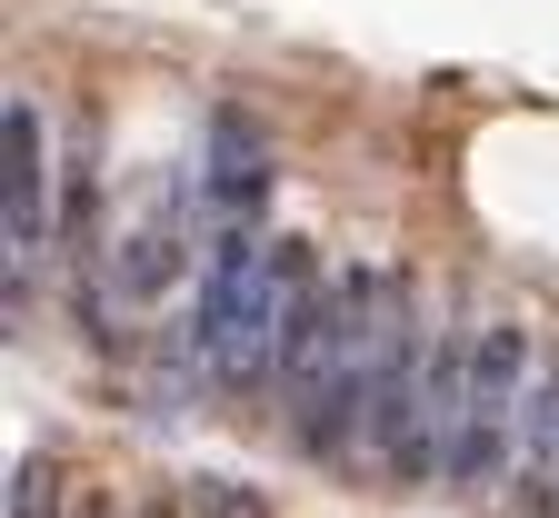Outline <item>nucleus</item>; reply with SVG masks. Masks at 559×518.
Segmentation results:
<instances>
[{
  "mask_svg": "<svg viewBox=\"0 0 559 518\" xmlns=\"http://www.w3.org/2000/svg\"><path fill=\"white\" fill-rule=\"evenodd\" d=\"M50 180H60V170H50L40 110H31V100H0V240H11V300H21V269L50 250V209H60Z\"/></svg>",
  "mask_w": 559,
  "mask_h": 518,
  "instance_id": "obj_1",
  "label": "nucleus"
},
{
  "mask_svg": "<svg viewBox=\"0 0 559 518\" xmlns=\"http://www.w3.org/2000/svg\"><path fill=\"white\" fill-rule=\"evenodd\" d=\"M100 279L120 289V310H160L170 289L190 279V230H180L170 190H160V200H151V209H140L130 230H120V250H110V269H100Z\"/></svg>",
  "mask_w": 559,
  "mask_h": 518,
  "instance_id": "obj_2",
  "label": "nucleus"
},
{
  "mask_svg": "<svg viewBox=\"0 0 559 518\" xmlns=\"http://www.w3.org/2000/svg\"><path fill=\"white\" fill-rule=\"evenodd\" d=\"M210 200H221L230 230H250V209L270 200V150L250 140V120H240V110L210 120Z\"/></svg>",
  "mask_w": 559,
  "mask_h": 518,
  "instance_id": "obj_3",
  "label": "nucleus"
},
{
  "mask_svg": "<svg viewBox=\"0 0 559 518\" xmlns=\"http://www.w3.org/2000/svg\"><path fill=\"white\" fill-rule=\"evenodd\" d=\"M50 250H60L70 269H81V279H91V269H110V260H100V180H91V150H81V160L60 170V209H50Z\"/></svg>",
  "mask_w": 559,
  "mask_h": 518,
  "instance_id": "obj_4",
  "label": "nucleus"
},
{
  "mask_svg": "<svg viewBox=\"0 0 559 518\" xmlns=\"http://www.w3.org/2000/svg\"><path fill=\"white\" fill-rule=\"evenodd\" d=\"M520 449H530V479H549L559 489V359L530 380V399H520Z\"/></svg>",
  "mask_w": 559,
  "mask_h": 518,
  "instance_id": "obj_5",
  "label": "nucleus"
},
{
  "mask_svg": "<svg viewBox=\"0 0 559 518\" xmlns=\"http://www.w3.org/2000/svg\"><path fill=\"white\" fill-rule=\"evenodd\" d=\"M81 508V489H70V469L50 459V449H31L21 469H11V518H70Z\"/></svg>",
  "mask_w": 559,
  "mask_h": 518,
  "instance_id": "obj_6",
  "label": "nucleus"
},
{
  "mask_svg": "<svg viewBox=\"0 0 559 518\" xmlns=\"http://www.w3.org/2000/svg\"><path fill=\"white\" fill-rule=\"evenodd\" d=\"M200 518H270V498L240 479H200Z\"/></svg>",
  "mask_w": 559,
  "mask_h": 518,
  "instance_id": "obj_7",
  "label": "nucleus"
},
{
  "mask_svg": "<svg viewBox=\"0 0 559 518\" xmlns=\"http://www.w3.org/2000/svg\"><path fill=\"white\" fill-rule=\"evenodd\" d=\"M130 518H190V498L160 479V489H140V498H130Z\"/></svg>",
  "mask_w": 559,
  "mask_h": 518,
  "instance_id": "obj_8",
  "label": "nucleus"
},
{
  "mask_svg": "<svg viewBox=\"0 0 559 518\" xmlns=\"http://www.w3.org/2000/svg\"><path fill=\"white\" fill-rule=\"evenodd\" d=\"M70 518H130V498H120V489H81V508H70Z\"/></svg>",
  "mask_w": 559,
  "mask_h": 518,
  "instance_id": "obj_9",
  "label": "nucleus"
}]
</instances>
